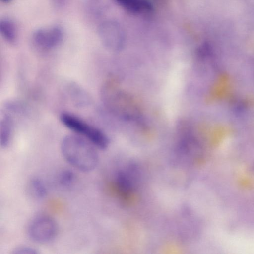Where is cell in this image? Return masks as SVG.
Masks as SVG:
<instances>
[{"label": "cell", "mask_w": 254, "mask_h": 254, "mask_svg": "<svg viewBox=\"0 0 254 254\" xmlns=\"http://www.w3.org/2000/svg\"><path fill=\"white\" fill-rule=\"evenodd\" d=\"M97 34L103 45L111 51H119L125 44V31L115 20L107 19L100 22L97 28Z\"/></svg>", "instance_id": "4"}, {"label": "cell", "mask_w": 254, "mask_h": 254, "mask_svg": "<svg viewBox=\"0 0 254 254\" xmlns=\"http://www.w3.org/2000/svg\"><path fill=\"white\" fill-rule=\"evenodd\" d=\"M94 145L77 134L65 136L61 144L62 153L72 166L82 172L93 170L98 163Z\"/></svg>", "instance_id": "1"}, {"label": "cell", "mask_w": 254, "mask_h": 254, "mask_svg": "<svg viewBox=\"0 0 254 254\" xmlns=\"http://www.w3.org/2000/svg\"><path fill=\"white\" fill-rule=\"evenodd\" d=\"M69 89L70 96L76 106L84 107L90 103L89 95L80 87L76 85H71Z\"/></svg>", "instance_id": "11"}, {"label": "cell", "mask_w": 254, "mask_h": 254, "mask_svg": "<svg viewBox=\"0 0 254 254\" xmlns=\"http://www.w3.org/2000/svg\"><path fill=\"white\" fill-rule=\"evenodd\" d=\"M13 129V119L9 113H5L0 121V144L1 147L5 148L10 143Z\"/></svg>", "instance_id": "8"}, {"label": "cell", "mask_w": 254, "mask_h": 254, "mask_svg": "<svg viewBox=\"0 0 254 254\" xmlns=\"http://www.w3.org/2000/svg\"><path fill=\"white\" fill-rule=\"evenodd\" d=\"M64 38V31L60 25L36 29L32 34V41L37 48L44 50H50L58 47Z\"/></svg>", "instance_id": "6"}, {"label": "cell", "mask_w": 254, "mask_h": 254, "mask_svg": "<svg viewBox=\"0 0 254 254\" xmlns=\"http://www.w3.org/2000/svg\"><path fill=\"white\" fill-rule=\"evenodd\" d=\"M59 182L64 186H69L75 179L74 173L70 170H64L59 175Z\"/></svg>", "instance_id": "13"}, {"label": "cell", "mask_w": 254, "mask_h": 254, "mask_svg": "<svg viewBox=\"0 0 254 254\" xmlns=\"http://www.w3.org/2000/svg\"><path fill=\"white\" fill-rule=\"evenodd\" d=\"M30 190L33 195L38 199H43L47 193V190L44 182L39 178L32 179L30 182Z\"/></svg>", "instance_id": "12"}, {"label": "cell", "mask_w": 254, "mask_h": 254, "mask_svg": "<svg viewBox=\"0 0 254 254\" xmlns=\"http://www.w3.org/2000/svg\"><path fill=\"white\" fill-rule=\"evenodd\" d=\"M53 5L58 8H63L66 3L67 0H51Z\"/></svg>", "instance_id": "15"}, {"label": "cell", "mask_w": 254, "mask_h": 254, "mask_svg": "<svg viewBox=\"0 0 254 254\" xmlns=\"http://www.w3.org/2000/svg\"><path fill=\"white\" fill-rule=\"evenodd\" d=\"M14 254H37V250L29 246H20L15 248L12 252Z\"/></svg>", "instance_id": "14"}, {"label": "cell", "mask_w": 254, "mask_h": 254, "mask_svg": "<svg viewBox=\"0 0 254 254\" xmlns=\"http://www.w3.org/2000/svg\"><path fill=\"white\" fill-rule=\"evenodd\" d=\"M0 0L4 3H8L12 0Z\"/></svg>", "instance_id": "16"}, {"label": "cell", "mask_w": 254, "mask_h": 254, "mask_svg": "<svg viewBox=\"0 0 254 254\" xmlns=\"http://www.w3.org/2000/svg\"><path fill=\"white\" fill-rule=\"evenodd\" d=\"M84 7L87 14L95 18L101 17L106 8L104 0H84Z\"/></svg>", "instance_id": "10"}, {"label": "cell", "mask_w": 254, "mask_h": 254, "mask_svg": "<svg viewBox=\"0 0 254 254\" xmlns=\"http://www.w3.org/2000/svg\"><path fill=\"white\" fill-rule=\"evenodd\" d=\"M122 7L132 13H139L148 10L150 5L147 0H115Z\"/></svg>", "instance_id": "9"}, {"label": "cell", "mask_w": 254, "mask_h": 254, "mask_svg": "<svg viewBox=\"0 0 254 254\" xmlns=\"http://www.w3.org/2000/svg\"><path fill=\"white\" fill-rule=\"evenodd\" d=\"M101 97L104 104L112 113L127 119L138 117L137 108L129 97L117 90L110 84L103 87Z\"/></svg>", "instance_id": "3"}, {"label": "cell", "mask_w": 254, "mask_h": 254, "mask_svg": "<svg viewBox=\"0 0 254 254\" xmlns=\"http://www.w3.org/2000/svg\"><path fill=\"white\" fill-rule=\"evenodd\" d=\"M61 122L77 135L84 138L96 147L104 149L109 144L106 135L98 128L87 123L80 118L68 112L60 116Z\"/></svg>", "instance_id": "2"}, {"label": "cell", "mask_w": 254, "mask_h": 254, "mask_svg": "<svg viewBox=\"0 0 254 254\" xmlns=\"http://www.w3.org/2000/svg\"><path fill=\"white\" fill-rule=\"evenodd\" d=\"M0 34L7 43H15L18 37V29L15 22L9 17L1 18L0 20Z\"/></svg>", "instance_id": "7"}, {"label": "cell", "mask_w": 254, "mask_h": 254, "mask_svg": "<svg viewBox=\"0 0 254 254\" xmlns=\"http://www.w3.org/2000/svg\"><path fill=\"white\" fill-rule=\"evenodd\" d=\"M58 232L55 221L49 216L42 215L34 219L29 225L30 238L38 243H48L54 239Z\"/></svg>", "instance_id": "5"}]
</instances>
